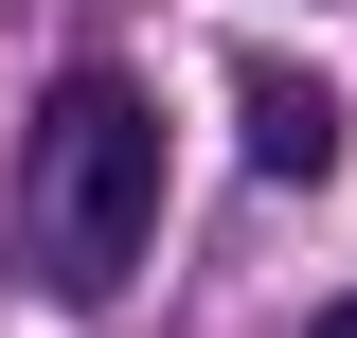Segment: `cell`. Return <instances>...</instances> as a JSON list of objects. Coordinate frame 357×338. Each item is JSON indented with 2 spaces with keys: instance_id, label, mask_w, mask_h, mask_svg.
<instances>
[{
  "instance_id": "cell-1",
  "label": "cell",
  "mask_w": 357,
  "mask_h": 338,
  "mask_svg": "<svg viewBox=\"0 0 357 338\" xmlns=\"http://www.w3.org/2000/svg\"><path fill=\"white\" fill-rule=\"evenodd\" d=\"M143 232H161V107L126 72H54V107L18 125V267L54 303H126Z\"/></svg>"
},
{
  "instance_id": "cell-3",
  "label": "cell",
  "mask_w": 357,
  "mask_h": 338,
  "mask_svg": "<svg viewBox=\"0 0 357 338\" xmlns=\"http://www.w3.org/2000/svg\"><path fill=\"white\" fill-rule=\"evenodd\" d=\"M321 338H357V303H321Z\"/></svg>"
},
{
  "instance_id": "cell-2",
  "label": "cell",
  "mask_w": 357,
  "mask_h": 338,
  "mask_svg": "<svg viewBox=\"0 0 357 338\" xmlns=\"http://www.w3.org/2000/svg\"><path fill=\"white\" fill-rule=\"evenodd\" d=\"M232 125H250V178H340V89L321 72H232Z\"/></svg>"
}]
</instances>
